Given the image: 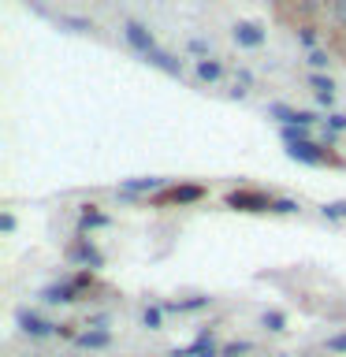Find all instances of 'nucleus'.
Wrapping results in <instances>:
<instances>
[{
	"label": "nucleus",
	"mask_w": 346,
	"mask_h": 357,
	"mask_svg": "<svg viewBox=\"0 0 346 357\" xmlns=\"http://www.w3.org/2000/svg\"><path fill=\"white\" fill-rule=\"evenodd\" d=\"M0 227H4V231H15V216H11V212H4V216H0Z\"/></svg>",
	"instance_id": "obj_26"
},
{
	"label": "nucleus",
	"mask_w": 346,
	"mask_h": 357,
	"mask_svg": "<svg viewBox=\"0 0 346 357\" xmlns=\"http://www.w3.org/2000/svg\"><path fill=\"white\" fill-rule=\"evenodd\" d=\"M145 60H149V63H156V67H160V71H167V75H183V63H179L175 56H167L164 49L149 52V56H145Z\"/></svg>",
	"instance_id": "obj_12"
},
{
	"label": "nucleus",
	"mask_w": 346,
	"mask_h": 357,
	"mask_svg": "<svg viewBox=\"0 0 346 357\" xmlns=\"http://www.w3.org/2000/svg\"><path fill=\"white\" fill-rule=\"evenodd\" d=\"M220 350H223V346L212 342V335H209V331H201V335L186 346L183 354H186V357H220Z\"/></svg>",
	"instance_id": "obj_9"
},
{
	"label": "nucleus",
	"mask_w": 346,
	"mask_h": 357,
	"mask_svg": "<svg viewBox=\"0 0 346 357\" xmlns=\"http://www.w3.org/2000/svg\"><path fill=\"white\" fill-rule=\"evenodd\" d=\"M205 305H209V298H186V301H167L164 312H197Z\"/></svg>",
	"instance_id": "obj_14"
},
{
	"label": "nucleus",
	"mask_w": 346,
	"mask_h": 357,
	"mask_svg": "<svg viewBox=\"0 0 346 357\" xmlns=\"http://www.w3.org/2000/svg\"><path fill=\"white\" fill-rule=\"evenodd\" d=\"M298 41L306 45L309 52H317V26H309V22H306V26H298Z\"/></svg>",
	"instance_id": "obj_19"
},
{
	"label": "nucleus",
	"mask_w": 346,
	"mask_h": 357,
	"mask_svg": "<svg viewBox=\"0 0 346 357\" xmlns=\"http://www.w3.org/2000/svg\"><path fill=\"white\" fill-rule=\"evenodd\" d=\"M15 320H19L22 335H30V339H52V335H60V324H49V320L33 317V312H27V309H19Z\"/></svg>",
	"instance_id": "obj_4"
},
{
	"label": "nucleus",
	"mask_w": 346,
	"mask_h": 357,
	"mask_svg": "<svg viewBox=\"0 0 346 357\" xmlns=\"http://www.w3.org/2000/svg\"><path fill=\"white\" fill-rule=\"evenodd\" d=\"M105 223H108L105 212H97L93 205H89V208L82 212V220H78V227H82V231H93V227H105Z\"/></svg>",
	"instance_id": "obj_15"
},
{
	"label": "nucleus",
	"mask_w": 346,
	"mask_h": 357,
	"mask_svg": "<svg viewBox=\"0 0 346 357\" xmlns=\"http://www.w3.org/2000/svg\"><path fill=\"white\" fill-rule=\"evenodd\" d=\"M63 257H67L71 264H78L82 272H97V268H105V253H100L89 238H75L71 245H67Z\"/></svg>",
	"instance_id": "obj_2"
},
{
	"label": "nucleus",
	"mask_w": 346,
	"mask_h": 357,
	"mask_svg": "<svg viewBox=\"0 0 346 357\" xmlns=\"http://www.w3.org/2000/svg\"><path fill=\"white\" fill-rule=\"evenodd\" d=\"M220 75H223L220 60H209V56H205V60H197V78H201V82H216Z\"/></svg>",
	"instance_id": "obj_13"
},
{
	"label": "nucleus",
	"mask_w": 346,
	"mask_h": 357,
	"mask_svg": "<svg viewBox=\"0 0 346 357\" xmlns=\"http://www.w3.org/2000/svg\"><path fill=\"white\" fill-rule=\"evenodd\" d=\"M253 350V342H227V346H223V350H220V357H246V354H250Z\"/></svg>",
	"instance_id": "obj_17"
},
{
	"label": "nucleus",
	"mask_w": 346,
	"mask_h": 357,
	"mask_svg": "<svg viewBox=\"0 0 346 357\" xmlns=\"http://www.w3.org/2000/svg\"><path fill=\"white\" fill-rule=\"evenodd\" d=\"M172 357H186V354H183V350H175V354H172Z\"/></svg>",
	"instance_id": "obj_27"
},
{
	"label": "nucleus",
	"mask_w": 346,
	"mask_h": 357,
	"mask_svg": "<svg viewBox=\"0 0 346 357\" xmlns=\"http://www.w3.org/2000/svg\"><path fill=\"white\" fill-rule=\"evenodd\" d=\"M328 8H331V15H335V22L346 30V0H328Z\"/></svg>",
	"instance_id": "obj_22"
},
{
	"label": "nucleus",
	"mask_w": 346,
	"mask_h": 357,
	"mask_svg": "<svg viewBox=\"0 0 346 357\" xmlns=\"http://www.w3.org/2000/svg\"><path fill=\"white\" fill-rule=\"evenodd\" d=\"M324 346H328L331 354H346V331H343V335H331V339L324 342Z\"/></svg>",
	"instance_id": "obj_23"
},
{
	"label": "nucleus",
	"mask_w": 346,
	"mask_h": 357,
	"mask_svg": "<svg viewBox=\"0 0 346 357\" xmlns=\"http://www.w3.org/2000/svg\"><path fill=\"white\" fill-rule=\"evenodd\" d=\"M261 320H264V328H268V331H287V317H283V312H276V309H272V312H264Z\"/></svg>",
	"instance_id": "obj_18"
},
{
	"label": "nucleus",
	"mask_w": 346,
	"mask_h": 357,
	"mask_svg": "<svg viewBox=\"0 0 346 357\" xmlns=\"http://www.w3.org/2000/svg\"><path fill=\"white\" fill-rule=\"evenodd\" d=\"M234 41L242 49H257V45H264V30L257 22H234Z\"/></svg>",
	"instance_id": "obj_8"
},
{
	"label": "nucleus",
	"mask_w": 346,
	"mask_h": 357,
	"mask_svg": "<svg viewBox=\"0 0 346 357\" xmlns=\"http://www.w3.org/2000/svg\"><path fill=\"white\" fill-rule=\"evenodd\" d=\"M276 212H298V201H290V197H276Z\"/></svg>",
	"instance_id": "obj_25"
},
{
	"label": "nucleus",
	"mask_w": 346,
	"mask_h": 357,
	"mask_svg": "<svg viewBox=\"0 0 346 357\" xmlns=\"http://www.w3.org/2000/svg\"><path fill=\"white\" fill-rule=\"evenodd\" d=\"M205 197V186H197V183H186V186H167L160 190L153 201L156 205H194V201Z\"/></svg>",
	"instance_id": "obj_3"
},
{
	"label": "nucleus",
	"mask_w": 346,
	"mask_h": 357,
	"mask_svg": "<svg viewBox=\"0 0 346 357\" xmlns=\"http://www.w3.org/2000/svg\"><path fill=\"white\" fill-rule=\"evenodd\" d=\"M75 342L82 346V350H105V346L112 342V335H108L105 328H97V331H82Z\"/></svg>",
	"instance_id": "obj_11"
},
{
	"label": "nucleus",
	"mask_w": 346,
	"mask_h": 357,
	"mask_svg": "<svg viewBox=\"0 0 346 357\" xmlns=\"http://www.w3.org/2000/svg\"><path fill=\"white\" fill-rule=\"evenodd\" d=\"M324 123H328V134H343L346 130V116H343V112H331Z\"/></svg>",
	"instance_id": "obj_21"
},
{
	"label": "nucleus",
	"mask_w": 346,
	"mask_h": 357,
	"mask_svg": "<svg viewBox=\"0 0 346 357\" xmlns=\"http://www.w3.org/2000/svg\"><path fill=\"white\" fill-rule=\"evenodd\" d=\"M268 116H276L283 127H301V130H309L313 123H317L313 112H301V108H290V105H272V108H268Z\"/></svg>",
	"instance_id": "obj_6"
},
{
	"label": "nucleus",
	"mask_w": 346,
	"mask_h": 357,
	"mask_svg": "<svg viewBox=\"0 0 346 357\" xmlns=\"http://www.w3.org/2000/svg\"><path fill=\"white\" fill-rule=\"evenodd\" d=\"M227 208H234V212H276V197H268L264 190H231Z\"/></svg>",
	"instance_id": "obj_1"
},
{
	"label": "nucleus",
	"mask_w": 346,
	"mask_h": 357,
	"mask_svg": "<svg viewBox=\"0 0 346 357\" xmlns=\"http://www.w3.org/2000/svg\"><path fill=\"white\" fill-rule=\"evenodd\" d=\"M309 86H313V93H317V100L320 105H335V82L328 75H309Z\"/></svg>",
	"instance_id": "obj_10"
},
{
	"label": "nucleus",
	"mask_w": 346,
	"mask_h": 357,
	"mask_svg": "<svg viewBox=\"0 0 346 357\" xmlns=\"http://www.w3.org/2000/svg\"><path fill=\"white\" fill-rule=\"evenodd\" d=\"M123 38H127V45L134 52H142V56L156 52V38L142 26V22H123Z\"/></svg>",
	"instance_id": "obj_5"
},
{
	"label": "nucleus",
	"mask_w": 346,
	"mask_h": 357,
	"mask_svg": "<svg viewBox=\"0 0 346 357\" xmlns=\"http://www.w3.org/2000/svg\"><path fill=\"white\" fill-rule=\"evenodd\" d=\"M320 212H324V220H343L346 216V201H328Z\"/></svg>",
	"instance_id": "obj_20"
},
{
	"label": "nucleus",
	"mask_w": 346,
	"mask_h": 357,
	"mask_svg": "<svg viewBox=\"0 0 346 357\" xmlns=\"http://www.w3.org/2000/svg\"><path fill=\"white\" fill-rule=\"evenodd\" d=\"M160 190H167L164 178H127V183L119 186L123 197H156Z\"/></svg>",
	"instance_id": "obj_7"
},
{
	"label": "nucleus",
	"mask_w": 346,
	"mask_h": 357,
	"mask_svg": "<svg viewBox=\"0 0 346 357\" xmlns=\"http://www.w3.org/2000/svg\"><path fill=\"white\" fill-rule=\"evenodd\" d=\"M142 324H145V328H160V324H164V305H149V309H145L142 312Z\"/></svg>",
	"instance_id": "obj_16"
},
{
	"label": "nucleus",
	"mask_w": 346,
	"mask_h": 357,
	"mask_svg": "<svg viewBox=\"0 0 346 357\" xmlns=\"http://www.w3.org/2000/svg\"><path fill=\"white\" fill-rule=\"evenodd\" d=\"M309 63H313V67H317V71H320V67H328V63H331V56L317 49V52H309Z\"/></svg>",
	"instance_id": "obj_24"
}]
</instances>
